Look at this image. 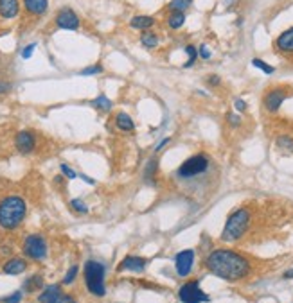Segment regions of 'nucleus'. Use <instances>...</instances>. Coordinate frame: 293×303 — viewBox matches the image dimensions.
Here are the masks:
<instances>
[{"mask_svg": "<svg viewBox=\"0 0 293 303\" xmlns=\"http://www.w3.org/2000/svg\"><path fill=\"white\" fill-rule=\"evenodd\" d=\"M205 268L210 275L225 282H239L252 271V264L245 255L234 249H214L205 256Z\"/></svg>", "mask_w": 293, "mask_h": 303, "instance_id": "f257e3e1", "label": "nucleus"}, {"mask_svg": "<svg viewBox=\"0 0 293 303\" xmlns=\"http://www.w3.org/2000/svg\"><path fill=\"white\" fill-rule=\"evenodd\" d=\"M27 213V205L20 196H6L0 201V226L4 230H15L22 225Z\"/></svg>", "mask_w": 293, "mask_h": 303, "instance_id": "f03ea898", "label": "nucleus"}, {"mask_svg": "<svg viewBox=\"0 0 293 303\" xmlns=\"http://www.w3.org/2000/svg\"><path fill=\"white\" fill-rule=\"evenodd\" d=\"M250 221H252V212L248 208H236L225 221L222 232V240L223 242H236L246 233L250 228Z\"/></svg>", "mask_w": 293, "mask_h": 303, "instance_id": "7ed1b4c3", "label": "nucleus"}, {"mask_svg": "<svg viewBox=\"0 0 293 303\" xmlns=\"http://www.w3.org/2000/svg\"><path fill=\"white\" fill-rule=\"evenodd\" d=\"M85 285H87L88 292L95 298H103L106 294V285H104V275H106V268L99 260H87L85 262Z\"/></svg>", "mask_w": 293, "mask_h": 303, "instance_id": "20e7f679", "label": "nucleus"}, {"mask_svg": "<svg viewBox=\"0 0 293 303\" xmlns=\"http://www.w3.org/2000/svg\"><path fill=\"white\" fill-rule=\"evenodd\" d=\"M210 170V158L203 153L189 156L182 165L176 169V178L178 180H194Z\"/></svg>", "mask_w": 293, "mask_h": 303, "instance_id": "39448f33", "label": "nucleus"}, {"mask_svg": "<svg viewBox=\"0 0 293 303\" xmlns=\"http://www.w3.org/2000/svg\"><path fill=\"white\" fill-rule=\"evenodd\" d=\"M22 251L27 258L36 260V262H42V260L47 258V240L44 239L38 233H32L27 235L22 244Z\"/></svg>", "mask_w": 293, "mask_h": 303, "instance_id": "423d86ee", "label": "nucleus"}, {"mask_svg": "<svg viewBox=\"0 0 293 303\" xmlns=\"http://www.w3.org/2000/svg\"><path fill=\"white\" fill-rule=\"evenodd\" d=\"M178 299L182 303H209L210 296L202 291L200 280H189L178 289Z\"/></svg>", "mask_w": 293, "mask_h": 303, "instance_id": "0eeeda50", "label": "nucleus"}, {"mask_svg": "<svg viewBox=\"0 0 293 303\" xmlns=\"http://www.w3.org/2000/svg\"><path fill=\"white\" fill-rule=\"evenodd\" d=\"M291 90L288 86H273L270 88L265 94V99H263V104H265V110L268 113H277L281 110L282 103L289 97Z\"/></svg>", "mask_w": 293, "mask_h": 303, "instance_id": "6e6552de", "label": "nucleus"}, {"mask_svg": "<svg viewBox=\"0 0 293 303\" xmlns=\"http://www.w3.org/2000/svg\"><path fill=\"white\" fill-rule=\"evenodd\" d=\"M194 249H182L180 253H176L174 256V269H176V275L180 278H187L193 271V266H194Z\"/></svg>", "mask_w": 293, "mask_h": 303, "instance_id": "1a4fd4ad", "label": "nucleus"}, {"mask_svg": "<svg viewBox=\"0 0 293 303\" xmlns=\"http://www.w3.org/2000/svg\"><path fill=\"white\" fill-rule=\"evenodd\" d=\"M56 25L65 31H78L80 29V18L70 8H63L56 15Z\"/></svg>", "mask_w": 293, "mask_h": 303, "instance_id": "9d476101", "label": "nucleus"}, {"mask_svg": "<svg viewBox=\"0 0 293 303\" xmlns=\"http://www.w3.org/2000/svg\"><path fill=\"white\" fill-rule=\"evenodd\" d=\"M15 147L20 154H31L36 147V135L32 131H20L15 137Z\"/></svg>", "mask_w": 293, "mask_h": 303, "instance_id": "9b49d317", "label": "nucleus"}, {"mask_svg": "<svg viewBox=\"0 0 293 303\" xmlns=\"http://www.w3.org/2000/svg\"><path fill=\"white\" fill-rule=\"evenodd\" d=\"M148 266V260L137 255H128L117 266V271H131V273H142Z\"/></svg>", "mask_w": 293, "mask_h": 303, "instance_id": "f8f14e48", "label": "nucleus"}, {"mask_svg": "<svg viewBox=\"0 0 293 303\" xmlns=\"http://www.w3.org/2000/svg\"><path fill=\"white\" fill-rule=\"evenodd\" d=\"M275 49L282 54H293V27L282 31L275 38Z\"/></svg>", "mask_w": 293, "mask_h": 303, "instance_id": "ddd939ff", "label": "nucleus"}, {"mask_svg": "<svg viewBox=\"0 0 293 303\" xmlns=\"http://www.w3.org/2000/svg\"><path fill=\"white\" fill-rule=\"evenodd\" d=\"M20 13V4L18 0H0V16L6 20L16 18Z\"/></svg>", "mask_w": 293, "mask_h": 303, "instance_id": "4468645a", "label": "nucleus"}, {"mask_svg": "<svg viewBox=\"0 0 293 303\" xmlns=\"http://www.w3.org/2000/svg\"><path fill=\"white\" fill-rule=\"evenodd\" d=\"M157 24V20L153 16H148V15H139V16H133L130 20V27L135 29V31H150L153 25Z\"/></svg>", "mask_w": 293, "mask_h": 303, "instance_id": "2eb2a0df", "label": "nucleus"}, {"mask_svg": "<svg viewBox=\"0 0 293 303\" xmlns=\"http://www.w3.org/2000/svg\"><path fill=\"white\" fill-rule=\"evenodd\" d=\"M24 8L29 15L42 16L49 9V0H24Z\"/></svg>", "mask_w": 293, "mask_h": 303, "instance_id": "dca6fc26", "label": "nucleus"}, {"mask_svg": "<svg viewBox=\"0 0 293 303\" xmlns=\"http://www.w3.org/2000/svg\"><path fill=\"white\" fill-rule=\"evenodd\" d=\"M25 269H27V262H25L24 258H11L9 262L4 264L2 271H4L6 275H20Z\"/></svg>", "mask_w": 293, "mask_h": 303, "instance_id": "f3484780", "label": "nucleus"}, {"mask_svg": "<svg viewBox=\"0 0 293 303\" xmlns=\"http://www.w3.org/2000/svg\"><path fill=\"white\" fill-rule=\"evenodd\" d=\"M115 126H117V129L124 131V133H130V131L135 129L133 118H131L128 113H124V111L115 115Z\"/></svg>", "mask_w": 293, "mask_h": 303, "instance_id": "a211bd4d", "label": "nucleus"}, {"mask_svg": "<svg viewBox=\"0 0 293 303\" xmlns=\"http://www.w3.org/2000/svg\"><path fill=\"white\" fill-rule=\"evenodd\" d=\"M42 287H44V278H42L40 275H32L24 282V285H22V291L31 294V292H36L38 289H42Z\"/></svg>", "mask_w": 293, "mask_h": 303, "instance_id": "6ab92c4d", "label": "nucleus"}, {"mask_svg": "<svg viewBox=\"0 0 293 303\" xmlns=\"http://www.w3.org/2000/svg\"><path fill=\"white\" fill-rule=\"evenodd\" d=\"M275 146L281 153H286V154H293V137L289 135H279L275 138Z\"/></svg>", "mask_w": 293, "mask_h": 303, "instance_id": "aec40b11", "label": "nucleus"}, {"mask_svg": "<svg viewBox=\"0 0 293 303\" xmlns=\"http://www.w3.org/2000/svg\"><path fill=\"white\" fill-rule=\"evenodd\" d=\"M157 172H159V158H150L146 161V167H144V180L151 183V181H155Z\"/></svg>", "mask_w": 293, "mask_h": 303, "instance_id": "412c9836", "label": "nucleus"}, {"mask_svg": "<svg viewBox=\"0 0 293 303\" xmlns=\"http://www.w3.org/2000/svg\"><path fill=\"white\" fill-rule=\"evenodd\" d=\"M58 294H61L60 285H49V287H45L44 291L40 292V296H38V301H40V303H51Z\"/></svg>", "mask_w": 293, "mask_h": 303, "instance_id": "4be33fe9", "label": "nucleus"}, {"mask_svg": "<svg viewBox=\"0 0 293 303\" xmlns=\"http://www.w3.org/2000/svg\"><path fill=\"white\" fill-rule=\"evenodd\" d=\"M184 24H186V13H169V16H167V25H169V29H173V31H178V29L184 27Z\"/></svg>", "mask_w": 293, "mask_h": 303, "instance_id": "5701e85b", "label": "nucleus"}, {"mask_svg": "<svg viewBox=\"0 0 293 303\" xmlns=\"http://www.w3.org/2000/svg\"><path fill=\"white\" fill-rule=\"evenodd\" d=\"M140 45L151 51V49H155L159 45V36L155 34L153 31H144L142 34H140Z\"/></svg>", "mask_w": 293, "mask_h": 303, "instance_id": "b1692460", "label": "nucleus"}, {"mask_svg": "<svg viewBox=\"0 0 293 303\" xmlns=\"http://www.w3.org/2000/svg\"><path fill=\"white\" fill-rule=\"evenodd\" d=\"M90 104L95 108V110H99V111H110L112 106H114V103H112L106 95H97Z\"/></svg>", "mask_w": 293, "mask_h": 303, "instance_id": "393cba45", "label": "nucleus"}, {"mask_svg": "<svg viewBox=\"0 0 293 303\" xmlns=\"http://www.w3.org/2000/svg\"><path fill=\"white\" fill-rule=\"evenodd\" d=\"M191 6H193V0H171L169 6H167V9H169L171 13H184L186 9H189Z\"/></svg>", "mask_w": 293, "mask_h": 303, "instance_id": "a878e982", "label": "nucleus"}, {"mask_svg": "<svg viewBox=\"0 0 293 303\" xmlns=\"http://www.w3.org/2000/svg\"><path fill=\"white\" fill-rule=\"evenodd\" d=\"M252 67L259 68V70L265 72V74H268V75L275 74V67H272V65H268V63H266V61H263L261 58H253V59H252Z\"/></svg>", "mask_w": 293, "mask_h": 303, "instance_id": "bb28decb", "label": "nucleus"}, {"mask_svg": "<svg viewBox=\"0 0 293 303\" xmlns=\"http://www.w3.org/2000/svg\"><path fill=\"white\" fill-rule=\"evenodd\" d=\"M186 54H187V61L184 63V68H191L194 65V61H196V58H198V49L194 47V45H187L186 47Z\"/></svg>", "mask_w": 293, "mask_h": 303, "instance_id": "cd10ccee", "label": "nucleus"}, {"mask_svg": "<svg viewBox=\"0 0 293 303\" xmlns=\"http://www.w3.org/2000/svg\"><path fill=\"white\" fill-rule=\"evenodd\" d=\"M78 273H80V266H70V268H68V271L65 273L63 280H61V284H63V285L74 284V280L78 278Z\"/></svg>", "mask_w": 293, "mask_h": 303, "instance_id": "c85d7f7f", "label": "nucleus"}, {"mask_svg": "<svg viewBox=\"0 0 293 303\" xmlns=\"http://www.w3.org/2000/svg\"><path fill=\"white\" fill-rule=\"evenodd\" d=\"M70 208L74 210L76 213H83V215L85 213H88V205L85 203L83 199H78V197L70 201Z\"/></svg>", "mask_w": 293, "mask_h": 303, "instance_id": "c756f323", "label": "nucleus"}, {"mask_svg": "<svg viewBox=\"0 0 293 303\" xmlns=\"http://www.w3.org/2000/svg\"><path fill=\"white\" fill-rule=\"evenodd\" d=\"M227 122H229V126L230 127H239L243 124V118H241V115L236 111H230V113H227Z\"/></svg>", "mask_w": 293, "mask_h": 303, "instance_id": "7c9ffc66", "label": "nucleus"}, {"mask_svg": "<svg viewBox=\"0 0 293 303\" xmlns=\"http://www.w3.org/2000/svg\"><path fill=\"white\" fill-rule=\"evenodd\" d=\"M24 294H25V292L20 289V291L13 292V294L6 296V298H0V301H2V303H20L22 299H24Z\"/></svg>", "mask_w": 293, "mask_h": 303, "instance_id": "2f4dec72", "label": "nucleus"}, {"mask_svg": "<svg viewBox=\"0 0 293 303\" xmlns=\"http://www.w3.org/2000/svg\"><path fill=\"white\" fill-rule=\"evenodd\" d=\"M104 68H103V65L101 63H97V65H92V67H87V68H83V70L80 72V75H95V74H101Z\"/></svg>", "mask_w": 293, "mask_h": 303, "instance_id": "473e14b6", "label": "nucleus"}, {"mask_svg": "<svg viewBox=\"0 0 293 303\" xmlns=\"http://www.w3.org/2000/svg\"><path fill=\"white\" fill-rule=\"evenodd\" d=\"M60 170H61V174H63V178H67V180H76V178H78V172H76L70 165H67V163H61Z\"/></svg>", "mask_w": 293, "mask_h": 303, "instance_id": "72a5a7b5", "label": "nucleus"}, {"mask_svg": "<svg viewBox=\"0 0 293 303\" xmlns=\"http://www.w3.org/2000/svg\"><path fill=\"white\" fill-rule=\"evenodd\" d=\"M51 303H76V299L72 298L70 294H65V292H61V294H58L54 299H52Z\"/></svg>", "mask_w": 293, "mask_h": 303, "instance_id": "f704fd0d", "label": "nucleus"}, {"mask_svg": "<svg viewBox=\"0 0 293 303\" xmlns=\"http://www.w3.org/2000/svg\"><path fill=\"white\" fill-rule=\"evenodd\" d=\"M234 110L238 111V113H245V111L248 110V104H246V101H243V99H236V101H234Z\"/></svg>", "mask_w": 293, "mask_h": 303, "instance_id": "c9c22d12", "label": "nucleus"}, {"mask_svg": "<svg viewBox=\"0 0 293 303\" xmlns=\"http://www.w3.org/2000/svg\"><path fill=\"white\" fill-rule=\"evenodd\" d=\"M205 81H207V84H209V86H219V84H222V77H219L218 74H210V75H207L205 77Z\"/></svg>", "mask_w": 293, "mask_h": 303, "instance_id": "e433bc0d", "label": "nucleus"}, {"mask_svg": "<svg viewBox=\"0 0 293 303\" xmlns=\"http://www.w3.org/2000/svg\"><path fill=\"white\" fill-rule=\"evenodd\" d=\"M210 56H212V52H210V49L207 47L205 44H202L198 47V58H202V59H210Z\"/></svg>", "mask_w": 293, "mask_h": 303, "instance_id": "4c0bfd02", "label": "nucleus"}, {"mask_svg": "<svg viewBox=\"0 0 293 303\" xmlns=\"http://www.w3.org/2000/svg\"><path fill=\"white\" fill-rule=\"evenodd\" d=\"M34 49H36V44H29L27 47L22 51V58L24 59H29L32 56V52H34Z\"/></svg>", "mask_w": 293, "mask_h": 303, "instance_id": "58836bf2", "label": "nucleus"}, {"mask_svg": "<svg viewBox=\"0 0 293 303\" xmlns=\"http://www.w3.org/2000/svg\"><path fill=\"white\" fill-rule=\"evenodd\" d=\"M169 142H171V138H169V137H164L162 140H160V142L157 144V146H155V151H157V153H159V151H162L164 147H166Z\"/></svg>", "mask_w": 293, "mask_h": 303, "instance_id": "ea45409f", "label": "nucleus"}, {"mask_svg": "<svg viewBox=\"0 0 293 303\" xmlns=\"http://www.w3.org/2000/svg\"><path fill=\"white\" fill-rule=\"evenodd\" d=\"M78 178L85 180V183H88V185H95V180H94V178H88L87 174H78Z\"/></svg>", "mask_w": 293, "mask_h": 303, "instance_id": "a19ab883", "label": "nucleus"}, {"mask_svg": "<svg viewBox=\"0 0 293 303\" xmlns=\"http://www.w3.org/2000/svg\"><path fill=\"white\" fill-rule=\"evenodd\" d=\"M282 280H293V268L286 269V271L282 273Z\"/></svg>", "mask_w": 293, "mask_h": 303, "instance_id": "79ce46f5", "label": "nucleus"}, {"mask_svg": "<svg viewBox=\"0 0 293 303\" xmlns=\"http://www.w3.org/2000/svg\"><path fill=\"white\" fill-rule=\"evenodd\" d=\"M9 84H6V83H2V81H0V94H4V92H8L9 90Z\"/></svg>", "mask_w": 293, "mask_h": 303, "instance_id": "37998d69", "label": "nucleus"}]
</instances>
